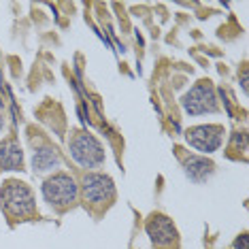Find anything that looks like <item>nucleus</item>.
<instances>
[{
	"instance_id": "obj_1",
	"label": "nucleus",
	"mask_w": 249,
	"mask_h": 249,
	"mask_svg": "<svg viewBox=\"0 0 249 249\" xmlns=\"http://www.w3.org/2000/svg\"><path fill=\"white\" fill-rule=\"evenodd\" d=\"M2 211L13 219H26L35 213V194L21 181H7L0 190Z\"/></svg>"
},
{
	"instance_id": "obj_2",
	"label": "nucleus",
	"mask_w": 249,
	"mask_h": 249,
	"mask_svg": "<svg viewBox=\"0 0 249 249\" xmlns=\"http://www.w3.org/2000/svg\"><path fill=\"white\" fill-rule=\"evenodd\" d=\"M77 194H79V190H77L75 179H72L71 175H66V173L53 175V177H49L43 183L45 200H47L53 209H58V211H64V209L75 205Z\"/></svg>"
},
{
	"instance_id": "obj_3",
	"label": "nucleus",
	"mask_w": 249,
	"mask_h": 249,
	"mask_svg": "<svg viewBox=\"0 0 249 249\" xmlns=\"http://www.w3.org/2000/svg\"><path fill=\"white\" fill-rule=\"evenodd\" d=\"M71 154L77 164H81V166H86V168L100 166L105 160L103 147H100V143L94 137H89L88 132H77L75 137L71 139Z\"/></svg>"
},
{
	"instance_id": "obj_4",
	"label": "nucleus",
	"mask_w": 249,
	"mask_h": 249,
	"mask_svg": "<svg viewBox=\"0 0 249 249\" xmlns=\"http://www.w3.org/2000/svg\"><path fill=\"white\" fill-rule=\"evenodd\" d=\"M183 109L190 115H202V113H213L217 111L215 103V89L209 81H200L183 96Z\"/></svg>"
},
{
	"instance_id": "obj_5",
	"label": "nucleus",
	"mask_w": 249,
	"mask_h": 249,
	"mask_svg": "<svg viewBox=\"0 0 249 249\" xmlns=\"http://www.w3.org/2000/svg\"><path fill=\"white\" fill-rule=\"evenodd\" d=\"M113 196H115V185H113L111 177L100 173L86 175V179H83V198H86L89 207L109 205Z\"/></svg>"
},
{
	"instance_id": "obj_6",
	"label": "nucleus",
	"mask_w": 249,
	"mask_h": 249,
	"mask_svg": "<svg viewBox=\"0 0 249 249\" xmlns=\"http://www.w3.org/2000/svg\"><path fill=\"white\" fill-rule=\"evenodd\" d=\"M222 134H224V128L222 126H196V128H190L185 132V139L192 147H196L198 151H215L222 143Z\"/></svg>"
},
{
	"instance_id": "obj_7",
	"label": "nucleus",
	"mask_w": 249,
	"mask_h": 249,
	"mask_svg": "<svg viewBox=\"0 0 249 249\" xmlns=\"http://www.w3.org/2000/svg\"><path fill=\"white\" fill-rule=\"evenodd\" d=\"M147 234L151 236V243L156 247H173L179 239L173 222L166 215H151V219L147 222Z\"/></svg>"
},
{
	"instance_id": "obj_8",
	"label": "nucleus",
	"mask_w": 249,
	"mask_h": 249,
	"mask_svg": "<svg viewBox=\"0 0 249 249\" xmlns=\"http://www.w3.org/2000/svg\"><path fill=\"white\" fill-rule=\"evenodd\" d=\"M21 164H24L21 147L15 143L13 139L2 141V143H0V168H7V171H19Z\"/></svg>"
},
{
	"instance_id": "obj_9",
	"label": "nucleus",
	"mask_w": 249,
	"mask_h": 249,
	"mask_svg": "<svg viewBox=\"0 0 249 249\" xmlns=\"http://www.w3.org/2000/svg\"><path fill=\"white\" fill-rule=\"evenodd\" d=\"M213 162L207 160V158H196L192 156L185 160V173H188V177L192 181H205L209 175L213 173Z\"/></svg>"
},
{
	"instance_id": "obj_10",
	"label": "nucleus",
	"mask_w": 249,
	"mask_h": 249,
	"mask_svg": "<svg viewBox=\"0 0 249 249\" xmlns=\"http://www.w3.org/2000/svg\"><path fill=\"white\" fill-rule=\"evenodd\" d=\"M60 164V158L53 149H38L35 158H32V166L36 168L38 173H45V171H52Z\"/></svg>"
},
{
	"instance_id": "obj_11",
	"label": "nucleus",
	"mask_w": 249,
	"mask_h": 249,
	"mask_svg": "<svg viewBox=\"0 0 249 249\" xmlns=\"http://www.w3.org/2000/svg\"><path fill=\"white\" fill-rule=\"evenodd\" d=\"M232 147H236V151H245L247 149V137L245 134H234V139H232Z\"/></svg>"
},
{
	"instance_id": "obj_12",
	"label": "nucleus",
	"mask_w": 249,
	"mask_h": 249,
	"mask_svg": "<svg viewBox=\"0 0 249 249\" xmlns=\"http://www.w3.org/2000/svg\"><path fill=\"white\" fill-rule=\"evenodd\" d=\"M234 249H249V236L247 234H241L239 239L234 241Z\"/></svg>"
},
{
	"instance_id": "obj_13",
	"label": "nucleus",
	"mask_w": 249,
	"mask_h": 249,
	"mask_svg": "<svg viewBox=\"0 0 249 249\" xmlns=\"http://www.w3.org/2000/svg\"><path fill=\"white\" fill-rule=\"evenodd\" d=\"M0 128H2V115H0Z\"/></svg>"
}]
</instances>
